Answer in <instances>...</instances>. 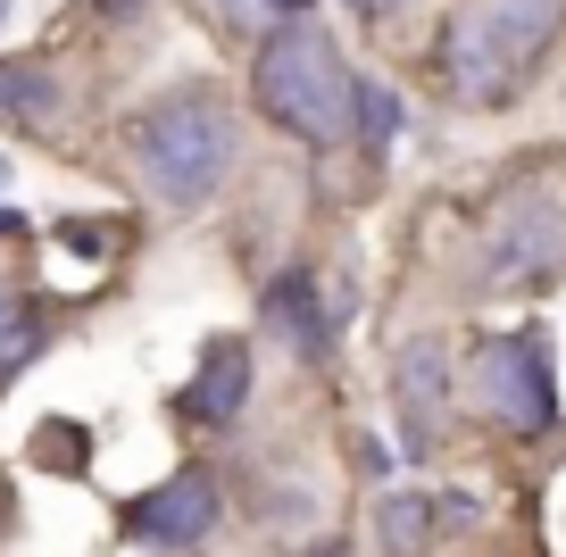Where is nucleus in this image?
Segmentation results:
<instances>
[{
	"instance_id": "14",
	"label": "nucleus",
	"mask_w": 566,
	"mask_h": 557,
	"mask_svg": "<svg viewBox=\"0 0 566 557\" xmlns=\"http://www.w3.org/2000/svg\"><path fill=\"white\" fill-rule=\"evenodd\" d=\"M34 458L42 466H84V433H75V424H51V433L34 441Z\"/></svg>"
},
{
	"instance_id": "13",
	"label": "nucleus",
	"mask_w": 566,
	"mask_h": 557,
	"mask_svg": "<svg viewBox=\"0 0 566 557\" xmlns=\"http://www.w3.org/2000/svg\"><path fill=\"white\" fill-rule=\"evenodd\" d=\"M358 141H367L375 158L400 141V92L391 84H358Z\"/></svg>"
},
{
	"instance_id": "21",
	"label": "nucleus",
	"mask_w": 566,
	"mask_h": 557,
	"mask_svg": "<svg viewBox=\"0 0 566 557\" xmlns=\"http://www.w3.org/2000/svg\"><path fill=\"white\" fill-rule=\"evenodd\" d=\"M0 25H9V0H0Z\"/></svg>"
},
{
	"instance_id": "16",
	"label": "nucleus",
	"mask_w": 566,
	"mask_h": 557,
	"mask_svg": "<svg viewBox=\"0 0 566 557\" xmlns=\"http://www.w3.org/2000/svg\"><path fill=\"white\" fill-rule=\"evenodd\" d=\"M209 9H217V18H226V25H242V34H250V25H259V18H266L259 0H209Z\"/></svg>"
},
{
	"instance_id": "17",
	"label": "nucleus",
	"mask_w": 566,
	"mask_h": 557,
	"mask_svg": "<svg viewBox=\"0 0 566 557\" xmlns=\"http://www.w3.org/2000/svg\"><path fill=\"white\" fill-rule=\"evenodd\" d=\"M142 9H150V0H101V18H108V25H134Z\"/></svg>"
},
{
	"instance_id": "3",
	"label": "nucleus",
	"mask_w": 566,
	"mask_h": 557,
	"mask_svg": "<svg viewBox=\"0 0 566 557\" xmlns=\"http://www.w3.org/2000/svg\"><path fill=\"white\" fill-rule=\"evenodd\" d=\"M250 101L308 150H342L358 134V75L342 67L325 25H266L250 51Z\"/></svg>"
},
{
	"instance_id": "12",
	"label": "nucleus",
	"mask_w": 566,
	"mask_h": 557,
	"mask_svg": "<svg viewBox=\"0 0 566 557\" xmlns=\"http://www.w3.org/2000/svg\"><path fill=\"white\" fill-rule=\"evenodd\" d=\"M34 358H42V308H34V292H25V283L0 275V383H9V375H25Z\"/></svg>"
},
{
	"instance_id": "9",
	"label": "nucleus",
	"mask_w": 566,
	"mask_h": 557,
	"mask_svg": "<svg viewBox=\"0 0 566 557\" xmlns=\"http://www.w3.org/2000/svg\"><path fill=\"white\" fill-rule=\"evenodd\" d=\"M259 316H266L292 349H301L308 366L334 358V316H325V299H317V275H301V266H292V275H275V283H266V299H259Z\"/></svg>"
},
{
	"instance_id": "4",
	"label": "nucleus",
	"mask_w": 566,
	"mask_h": 557,
	"mask_svg": "<svg viewBox=\"0 0 566 557\" xmlns=\"http://www.w3.org/2000/svg\"><path fill=\"white\" fill-rule=\"evenodd\" d=\"M558 259H566V183L533 175L483 225V283H500V292L509 283H542V275H558Z\"/></svg>"
},
{
	"instance_id": "15",
	"label": "nucleus",
	"mask_w": 566,
	"mask_h": 557,
	"mask_svg": "<svg viewBox=\"0 0 566 557\" xmlns=\"http://www.w3.org/2000/svg\"><path fill=\"white\" fill-rule=\"evenodd\" d=\"M266 9V25H308V9H317V0H259Z\"/></svg>"
},
{
	"instance_id": "22",
	"label": "nucleus",
	"mask_w": 566,
	"mask_h": 557,
	"mask_svg": "<svg viewBox=\"0 0 566 557\" xmlns=\"http://www.w3.org/2000/svg\"><path fill=\"white\" fill-rule=\"evenodd\" d=\"M367 9H391V0H367Z\"/></svg>"
},
{
	"instance_id": "8",
	"label": "nucleus",
	"mask_w": 566,
	"mask_h": 557,
	"mask_svg": "<svg viewBox=\"0 0 566 557\" xmlns=\"http://www.w3.org/2000/svg\"><path fill=\"white\" fill-rule=\"evenodd\" d=\"M391 400H400V424H408V458H424L450 424V349L408 341L400 358H391Z\"/></svg>"
},
{
	"instance_id": "1",
	"label": "nucleus",
	"mask_w": 566,
	"mask_h": 557,
	"mask_svg": "<svg viewBox=\"0 0 566 557\" xmlns=\"http://www.w3.org/2000/svg\"><path fill=\"white\" fill-rule=\"evenodd\" d=\"M125 158L150 183L159 209H209L226 192L233 158H242V125H233V101L217 84H176L150 108L125 117Z\"/></svg>"
},
{
	"instance_id": "7",
	"label": "nucleus",
	"mask_w": 566,
	"mask_h": 557,
	"mask_svg": "<svg viewBox=\"0 0 566 557\" xmlns=\"http://www.w3.org/2000/svg\"><path fill=\"white\" fill-rule=\"evenodd\" d=\"M250 383H259V358H250V341L217 333V341L200 349V375L176 391V417H184V424H209V433H226V424H242Z\"/></svg>"
},
{
	"instance_id": "6",
	"label": "nucleus",
	"mask_w": 566,
	"mask_h": 557,
	"mask_svg": "<svg viewBox=\"0 0 566 557\" xmlns=\"http://www.w3.org/2000/svg\"><path fill=\"white\" fill-rule=\"evenodd\" d=\"M117 524H125V540H142V549H167V557L200 549V540H209V524H217V474H200V466L167 474V483L142 491Z\"/></svg>"
},
{
	"instance_id": "5",
	"label": "nucleus",
	"mask_w": 566,
	"mask_h": 557,
	"mask_svg": "<svg viewBox=\"0 0 566 557\" xmlns=\"http://www.w3.org/2000/svg\"><path fill=\"white\" fill-rule=\"evenodd\" d=\"M475 400L509 433H549L558 424V375H549L542 333H492L475 349Z\"/></svg>"
},
{
	"instance_id": "18",
	"label": "nucleus",
	"mask_w": 566,
	"mask_h": 557,
	"mask_svg": "<svg viewBox=\"0 0 566 557\" xmlns=\"http://www.w3.org/2000/svg\"><path fill=\"white\" fill-rule=\"evenodd\" d=\"M0 233H25V217H18V209H0Z\"/></svg>"
},
{
	"instance_id": "19",
	"label": "nucleus",
	"mask_w": 566,
	"mask_h": 557,
	"mask_svg": "<svg viewBox=\"0 0 566 557\" xmlns=\"http://www.w3.org/2000/svg\"><path fill=\"white\" fill-rule=\"evenodd\" d=\"M308 557H342V549H334V540H325V549H308Z\"/></svg>"
},
{
	"instance_id": "23",
	"label": "nucleus",
	"mask_w": 566,
	"mask_h": 557,
	"mask_svg": "<svg viewBox=\"0 0 566 557\" xmlns=\"http://www.w3.org/2000/svg\"><path fill=\"white\" fill-rule=\"evenodd\" d=\"M358 9H367V0H358Z\"/></svg>"
},
{
	"instance_id": "11",
	"label": "nucleus",
	"mask_w": 566,
	"mask_h": 557,
	"mask_svg": "<svg viewBox=\"0 0 566 557\" xmlns=\"http://www.w3.org/2000/svg\"><path fill=\"white\" fill-rule=\"evenodd\" d=\"M59 108H67V92H59L51 67H34V59H0V117L18 125H51Z\"/></svg>"
},
{
	"instance_id": "2",
	"label": "nucleus",
	"mask_w": 566,
	"mask_h": 557,
	"mask_svg": "<svg viewBox=\"0 0 566 557\" xmlns=\"http://www.w3.org/2000/svg\"><path fill=\"white\" fill-rule=\"evenodd\" d=\"M566 34V0H459L433 42L442 92L459 108H509Z\"/></svg>"
},
{
	"instance_id": "10",
	"label": "nucleus",
	"mask_w": 566,
	"mask_h": 557,
	"mask_svg": "<svg viewBox=\"0 0 566 557\" xmlns=\"http://www.w3.org/2000/svg\"><path fill=\"white\" fill-rule=\"evenodd\" d=\"M442 516H475V500H467V507H442L433 491H384V507H375L384 557H424V540H433V524H442Z\"/></svg>"
},
{
	"instance_id": "20",
	"label": "nucleus",
	"mask_w": 566,
	"mask_h": 557,
	"mask_svg": "<svg viewBox=\"0 0 566 557\" xmlns=\"http://www.w3.org/2000/svg\"><path fill=\"white\" fill-rule=\"evenodd\" d=\"M0 192H9V158H0Z\"/></svg>"
}]
</instances>
